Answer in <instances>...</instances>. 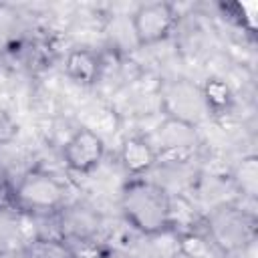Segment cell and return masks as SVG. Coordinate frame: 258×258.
<instances>
[{"label":"cell","instance_id":"52a82bcc","mask_svg":"<svg viewBox=\"0 0 258 258\" xmlns=\"http://www.w3.org/2000/svg\"><path fill=\"white\" fill-rule=\"evenodd\" d=\"M67 75L79 85H93L101 71V58L97 52L87 48H75L64 60Z\"/></svg>","mask_w":258,"mask_h":258},{"label":"cell","instance_id":"277c9868","mask_svg":"<svg viewBox=\"0 0 258 258\" xmlns=\"http://www.w3.org/2000/svg\"><path fill=\"white\" fill-rule=\"evenodd\" d=\"M163 107L169 119L191 127H196L200 121H204L206 115H210L202 95V87H196L185 81H177L165 91Z\"/></svg>","mask_w":258,"mask_h":258},{"label":"cell","instance_id":"8992f818","mask_svg":"<svg viewBox=\"0 0 258 258\" xmlns=\"http://www.w3.org/2000/svg\"><path fill=\"white\" fill-rule=\"evenodd\" d=\"M157 161V151L155 147L143 139V137H129L121 145V163L129 175H143L147 173Z\"/></svg>","mask_w":258,"mask_h":258},{"label":"cell","instance_id":"ba28073f","mask_svg":"<svg viewBox=\"0 0 258 258\" xmlns=\"http://www.w3.org/2000/svg\"><path fill=\"white\" fill-rule=\"evenodd\" d=\"M196 127L167 119L163 129L159 127V145L161 151H177V149H189L196 141Z\"/></svg>","mask_w":258,"mask_h":258},{"label":"cell","instance_id":"6da1fadb","mask_svg":"<svg viewBox=\"0 0 258 258\" xmlns=\"http://www.w3.org/2000/svg\"><path fill=\"white\" fill-rule=\"evenodd\" d=\"M121 212L137 232L153 236L163 232L171 222V198L159 183L133 177L123 187Z\"/></svg>","mask_w":258,"mask_h":258},{"label":"cell","instance_id":"5b68a950","mask_svg":"<svg viewBox=\"0 0 258 258\" xmlns=\"http://www.w3.org/2000/svg\"><path fill=\"white\" fill-rule=\"evenodd\" d=\"M105 155V141L91 129H79L62 147V161L75 173H91Z\"/></svg>","mask_w":258,"mask_h":258},{"label":"cell","instance_id":"30bf717a","mask_svg":"<svg viewBox=\"0 0 258 258\" xmlns=\"http://www.w3.org/2000/svg\"><path fill=\"white\" fill-rule=\"evenodd\" d=\"M18 123L14 121V117L10 113H6L4 109H0V145H8L16 139L18 135Z\"/></svg>","mask_w":258,"mask_h":258},{"label":"cell","instance_id":"9c48e42d","mask_svg":"<svg viewBox=\"0 0 258 258\" xmlns=\"http://www.w3.org/2000/svg\"><path fill=\"white\" fill-rule=\"evenodd\" d=\"M202 95H204V101H206L210 113H220L232 101L230 87L220 79H208L206 85L202 87Z\"/></svg>","mask_w":258,"mask_h":258},{"label":"cell","instance_id":"3957f363","mask_svg":"<svg viewBox=\"0 0 258 258\" xmlns=\"http://www.w3.org/2000/svg\"><path fill=\"white\" fill-rule=\"evenodd\" d=\"M177 22L175 8L169 2H145L133 12L131 26L135 40L141 46H151L165 40Z\"/></svg>","mask_w":258,"mask_h":258},{"label":"cell","instance_id":"8fae6325","mask_svg":"<svg viewBox=\"0 0 258 258\" xmlns=\"http://www.w3.org/2000/svg\"><path fill=\"white\" fill-rule=\"evenodd\" d=\"M32 258H69L64 248H60L54 242H40L32 250Z\"/></svg>","mask_w":258,"mask_h":258},{"label":"cell","instance_id":"7a4b0ae2","mask_svg":"<svg viewBox=\"0 0 258 258\" xmlns=\"http://www.w3.org/2000/svg\"><path fill=\"white\" fill-rule=\"evenodd\" d=\"M64 194L67 189L56 177L42 171H30L20 179L18 187L14 189V200L26 210L50 212L62 206Z\"/></svg>","mask_w":258,"mask_h":258}]
</instances>
